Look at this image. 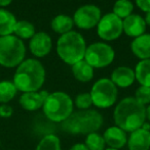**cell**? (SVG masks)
<instances>
[{"mask_svg":"<svg viewBox=\"0 0 150 150\" xmlns=\"http://www.w3.org/2000/svg\"><path fill=\"white\" fill-rule=\"evenodd\" d=\"M116 127L124 132H134L143 126L146 120V107L135 97H126L119 101L113 112Z\"/></svg>","mask_w":150,"mask_h":150,"instance_id":"cell-1","label":"cell"},{"mask_svg":"<svg viewBox=\"0 0 150 150\" xmlns=\"http://www.w3.org/2000/svg\"><path fill=\"white\" fill-rule=\"evenodd\" d=\"M45 82V69L35 58L25 59L17 67L12 83L18 91L23 93L37 92Z\"/></svg>","mask_w":150,"mask_h":150,"instance_id":"cell-2","label":"cell"},{"mask_svg":"<svg viewBox=\"0 0 150 150\" xmlns=\"http://www.w3.org/2000/svg\"><path fill=\"white\" fill-rule=\"evenodd\" d=\"M103 125V117L94 109H85L72 112V115L62 122L64 132L71 135H88L96 133Z\"/></svg>","mask_w":150,"mask_h":150,"instance_id":"cell-3","label":"cell"},{"mask_svg":"<svg viewBox=\"0 0 150 150\" xmlns=\"http://www.w3.org/2000/svg\"><path fill=\"white\" fill-rule=\"evenodd\" d=\"M86 47L85 40L81 34L71 31L60 36L57 42V53L65 63L73 65L84 59Z\"/></svg>","mask_w":150,"mask_h":150,"instance_id":"cell-4","label":"cell"},{"mask_svg":"<svg viewBox=\"0 0 150 150\" xmlns=\"http://www.w3.org/2000/svg\"><path fill=\"white\" fill-rule=\"evenodd\" d=\"M43 113L50 120L55 122H63L72 115L73 101L65 92L50 93L44 102Z\"/></svg>","mask_w":150,"mask_h":150,"instance_id":"cell-5","label":"cell"},{"mask_svg":"<svg viewBox=\"0 0 150 150\" xmlns=\"http://www.w3.org/2000/svg\"><path fill=\"white\" fill-rule=\"evenodd\" d=\"M26 46L17 36L0 37V65L4 67H17L25 60Z\"/></svg>","mask_w":150,"mask_h":150,"instance_id":"cell-6","label":"cell"},{"mask_svg":"<svg viewBox=\"0 0 150 150\" xmlns=\"http://www.w3.org/2000/svg\"><path fill=\"white\" fill-rule=\"evenodd\" d=\"M93 104L99 108H108L112 106L117 99V87L110 79L103 78L93 85L90 90Z\"/></svg>","mask_w":150,"mask_h":150,"instance_id":"cell-7","label":"cell"},{"mask_svg":"<svg viewBox=\"0 0 150 150\" xmlns=\"http://www.w3.org/2000/svg\"><path fill=\"white\" fill-rule=\"evenodd\" d=\"M115 57V51L109 44L96 42L86 47L84 60L94 69H102L110 65Z\"/></svg>","mask_w":150,"mask_h":150,"instance_id":"cell-8","label":"cell"},{"mask_svg":"<svg viewBox=\"0 0 150 150\" xmlns=\"http://www.w3.org/2000/svg\"><path fill=\"white\" fill-rule=\"evenodd\" d=\"M101 18L102 12L98 6L95 4H85L77 8L72 18L77 28L82 30H90L98 26Z\"/></svg>","mask_w":150,"mask_h":150,"instance_id":"cell-9","label":"cell"},{"mask_svg":"<svg viewBox=\"0 0 150 150\" xmlns=\"http://www.w3.org/2000/svg\"><path fill=\"white\" fill-rule=\"evenodd\" d=\"M97 33L104 41H114L118 39L123 33L122 20L113 12L104 14L97 26Z\"/></svg>","mask_w":150,"mask_h":150,"instance_id":"cell-10","label":"cell"},{"mask_svg":"<svg viewBox=\"0 0 150 150\" xmlns=\"http://www.w3.org/2000/svg\"><path fill=\"white\" fill-rule=\"evenodd\" d=\"M52 41L45 32H36L29 42V49L35 57H44L50 52Z\"/></svg>","mask_w":150,"mask_h":150,"instance_id":"cell-11","label":"cell"},{"mask_svg":"<svg viewBox=\"0 0 150 150\" xmlns=\"http://www.w3.org/2000/svg\"><path fill=\"white\" fill-rule=\"evenodd\" d=\"M50 93L45 90L37 91V92H26L23 93L20 97V105L23 109L28 111H36L42 108L46 98Z\"/></svg>","mask_w":150,"mask_h":150,"instance_id":"cell-12","label":"cell"},{"mask_svg":"<svg viewBox=\"0 0 150 150\" xmlns=\"http://www.w3.org/2000/svg\"><path fill=\"white\" fill-rule=\"evenodd\" d=\"M146 23L140 14H131L128 18L122 20V28L123 33L128 37L137 38L145 34L146 31Z\"/></svg>","mask_w":150,"mask_h":150,"instance_id":"cell-13","label":"cell"},{"mask_svg":"<svg viewBox=\"0 0 150 150\" xmlns=\"http://www.w3.org/2000/svg\"><path fill=\"white\" fill-rule=\"evenodd\" d=\"M111 81L116 87L128 88L136 80L135 71L128 67H118L111 74Z\"/></svg>","mask_w":150,"mask_h":150,"instance_id":"cell-14","label":"cell"},{"mask_svg":"<svg viewBox=\"0 0 150 150\" xmlns=\"http://www.w3.org/2000/svg\"><path fill=\"white\" fill-rule=\"evenodd\" d=\"M103 138L105 140V143L109 146V148L117 150L122 148L128 142L126 132L116 126L107 129L104 132Z\"/></svg>","mask_w":150,"mask_h":150,"instance_id":"cell-15","label":"cell"},{"mask_svg":"<svg viewBox=\"0 0 150 150\" xmlns=\"http://www.w3.org/2000/svg\"><path fill=\"white\" fill-rule=\"evenodd\" d=\"M128 150H148L150 148V131L140 128L131 133L128 140Z\"/></svg>","mask_w":150,"mask_h":150,"instance_id":"cell-16","label":"cell"},{"mask_svg":"<svg viewBox=\"0 0 150 150\" xmlns=\"http://www.w3.org/2000/svg\"><path fill=\"white\" fill-rule=\"evenodd\" d=\"M131 50L135 56L143 59L150 58V34H143L135 38L131 43Z\"/></svg>","mask_w":150,"mask_h":150,"instance_id":"cell-17","label":"cell"},{"mask_svg":"<svg viewBox=\"0 0 150 150\" xmlns=\"http://www.w3.org/2000/svg\"><path fill=\"white\" fill-rule=\"evenodd\" d=\"M17 22L18 21L12 12L0 7V37L12 35Z\"/></svg>","mask_w":150,"mask_h":150,"instance_id":"cell-18","label":"cell"},{"mask_svg":"<svg viewBox=\"0 0 150 150\" xmlns=\"http://www.w3.org/2000/svg\"><path fill=\"white\" fill-rule=\"evenodd\" d=\"M72 73L77 81L86 83L94 78V67L82 59L72 65Z\"/></svg>","mask_w":150,"mask_h":150,"instance_id":"cell-19","label":"cell"},{"mask_svg":"<svg viewBox=\"0 0 150 150\" xmlns=\"http://www.w3.org/2000/svg\"><path fill=\"white\" fill-rule=\"evenodd\" d=\"M73 26H74L73 18L66 14H58L52 18L50 23L52 31L56 32L57 34H60L61 36L72 31Z\"/></svg>","mask_w":150,"mask_h":150,"instance_id":"cell-20","label":"cell"},{"mask_svg":"<svg viewBox=\"0 0 150 150\" xmlns=\"http://www.w3.org/2000/svg\"><path fill=\"white\" fill-rule=\"evenodd\" d=\"M135 77L141 86L150 88V58L140 60L137 63Z\"/></svg>","mask_w":150,"mask_h":150,"instance_id":"cell-21","label":"cell"},{"mask_svg":"<svg viewBox=\"0 0 150 150\" xmlns=\"http://www.w3.org/2000/svg\"><path fill=\"white\" fill-rule=\"evenodd\" d=\"M35 34H36V30H35V27L32 23L25 20L17 22L14 30V35L20 38L21 40L31 39Z\"/></svg>","mask_w":150,"mask_h":150,"instance_id":"cell-22","label":"cell"},{"mask_svg":"<svg viewBox=\"0 0 150 150\" xmlns=\"http://www.w3.org/2000/svg\"><path fill=\"white\" fill-rule=\"evenodd\" d=\"M18 89L12 81H0V104H8L16 97Z\"/></svg>","mask_w":150,"mask_h":150,"instance_id":"cell-23","label":"cell"},{"mask_svg":"<svg viewBox=\"0 0 150 150\" xmlns=\"http://www.w3.org/2000/svg\"><path fill=\"white\" fill-rule=\"evenodd\" d=\"M134 4L131 0H116L113 5V13L121 20L133 14Z\"/></svg>","mask_w":150,"mask_h":150,"instance_id":"cell-24","label":"cell"},{"mask_svg":"<svg viewBox=\"0 0 150 150\" xmlns=\"http://www.w3.org/2000/svg\"><path fill=\"white\" fill-rule=\"evenodd\" d=\"M35 150H61L60 139L56 135H46L40 140Z\"/></svg>","mask_w":150,"mask_h":150,"instance_id":"cell-25","label":"cell"},{"mask_svg":"<svg viewBox=\"0 0 150 150\" xmlns=\"http://www.w3.org/2000/svg\"><path fill=\"white\" fill-rule=\"evenodd\" d=\"M105 140L98 133H90L86 136L85 146L88 150H105Z\"/></svg>","mask_w":150,"mask_h":150,"instance_id":"cell-26","label":"cell"},{"mask_svg":"<svg viewBox=\"0 0 150 150\" xmlns=\"http://www.w3.org/2000/svg\"><path fill=\"white\" fill-rule=\"evenodd\" d=\"M75 105L80 110L88 109L93 105L92 96L90 93H80L75 97Z\"/></svg>","mask_w":150,"mask_h":150,"instance_id":"cell-27","label":"cell"},{"mask_svg":"<svg viewBox=\"0 0 150 150\" xmlns=\"http://www.w3.org/2000/svg\"><path fill=\"white\" fill-rule=\"evenodd\" d=\"M135 99L143 105L150 103V88L140 86L135 93Z\"/></svg>","mask_w":150,"mask_h":150,"instance_id":"cell-28","label":"cell"},{"mask_svg":"<svg viewBox=\"0 0 150 150\" xmlns=\"http://www.w3.org/2000/svg\"><path fill=\"white\" fill-rule=\"evenodd\" d=\"M14 115V108L9 104H0V117L9 119Z\"/></svg>","mask_w":150,"mask_h":150,"instance_id":"cell-29","label":"cell"},{"mask_svg":"<svg viewBox=\"0 0 150 150\" xmlns=\"http://www.w3.org/2000/svg\"><path fill=\"white\" fill-rule=\"evenodd\" d=\"M135 1H136V5L142 11L144 12L150 11V0H135Z\"/></svg>","mask_w":150,"mask_h":150,"instance_id":"cell-30","label":"cell"},{"mask_svg":"<svg viewBox=\"0 0 150 150\" xmlns=\"http://www.w3.org/2000/svg\"><path fill=\"white\" fill-rule=\"evenodd\" d=\"M70 150H88V147L85 146V144H81V143H78V144L73 145L70 148Z\"/></svg>","mask_w":150,"mask_h":150,"instance_id":"cell-31","label":"cell"},{"mask_svg":"<svg viewBox=\"0 0 150 150\" xmlns=\"http://www.w3.org/2000/svg\"><path fill=\"white\" fill-rule=\"evenodd\" d=\"M12 2V0H0V7H4V6L9 5Z\"/></svg>","mask_w":150,"mask_h":150,"instance_id":"cell-32","label":"cell"},{"mask_svg":"<svg viewBox=\"0 0 150 150\" xmlns=\"http://www.w3.org/2000/svg\"><path fill=\"white\" fill-rule=\"evenodd\" d=\"M144 21H145V23H146V26L150 27V11L146 12V14H145V18H144Z\"/></svg>","mask_w":150,"mask_h":150,"instance_id":"cell-33","label":"cell"},{"mask_svg":"<svg viewBox=\"0 0 150 150\" xmlns=\"http://www.w3.org/2000/svg\"><path fill=\"white\" fill-rule=\"evenodd\" d=\"M146 119L150 120V105H148V107H146Z\"/></svg>","mask_w":150,"mask_h":150,"instance_id":"cell-34","label":"cell"},{"mask_svg":"<svg viewBox=\"0 0 150 150\" xmlns=\"http://www.w3.org/2000/svg\"><path fill=\"white\" fill-rule=\"evenodd\" d=\"M105 150H117V149H112V148H108V149H105Z\"/></svg>","mask_w":150,"mask_h":150,"instance_id":"cell-35","label":"cell"}]
</instances>
